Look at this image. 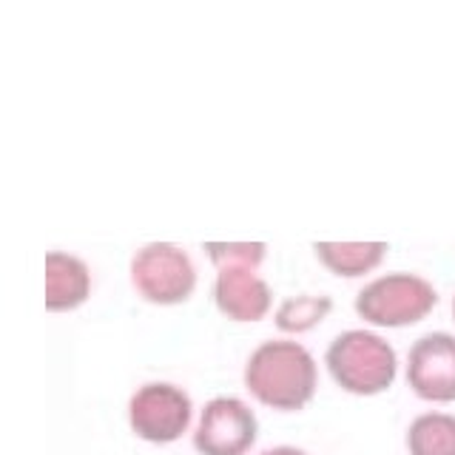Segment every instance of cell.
Instances as JSON below:
<instances>
[{
    "label": "cell",
    "instance_id": "obj_15",
    "mask_svg": "<svg viewBox=\"0 0 455 455\" xmlns=\"http://www.w3.org/2000/svg\"><path fill=\"white\" fill-rule=\"evenodd\" d=\"M452 319H455V296H452Z\"/></svg>",
    "mask_w": 455,
    "mask_h": 455
},
{
    "label": "cell",
    "instance_id": "obj_5",
    "mask_svg": "<svg viewBox=\"0 0 455 455\" xmlns=\"http://www.w3.org/2000/svg\"><path fill=\"white\" fill-rule=\"evenodd\" d=\"M128 279L142 302L156 307L185 305L196 291V267L191 253L174 242H148L134 251Z\"/></svg>",
    "mask_w": 455,
    "mask_h": 455
},
{
    "label": "cell",
    "instance_id": "obj_3",
    "mask_svg": "<svg viewBox=\"0 0 455 455\" xmlns=\"http://www.w3.org/2000/svg\"><path fill=\"white\" fill-rule=\"evenodd\" d=\"M438 305V291L430 282L419 274H395L376 276L367 282L364 288L355 293L353 310L359 313V319L370 327H387V331H398V327H412L424 322Z\"/></svg>",
    "mask_w": 455,
    "mask_h": 455
},
{
    "label": "cell",
    "instance_id": "obj_2",
    "mask_svg": "<svg viewBox=\"0 0 455 455\" xmlns=\"http://www.w3.org/2000/svg\"><path fill=\"white\" fill-rule=\"evenodd\" d=\"M324 367L333 384L355 398H376L387 393L398 379V353L376 331L339 333L324 350Z\"/></svg>",
    "mask_w": 455,
    "mask_h": 455
},
{
    "label": "cell",
    "instance_id": "obj_13",
    "mask_svg": "<svg viewBox=\"0 0 455 455\" xmlns=\"http://www.w3.org/2000/svg\"><path fill=\"white\" fill-rule=\"evenodd\" d=\"M208 262L222 270V267H253L259 270V265L267 256L265 242H205L203 245Z\"/></svg>",
    "mask_w": 455,
    "mask_h": 455
},
{
    "label": "cell",
    "instance_id": "obj_11",
    "mask_svg": "<svg viewBox=\"0 0 455 455\" xmlns=\"http://www.w3.org/2000/svg\"><path fill=\"white\" fill-rule=\"evenodd\" d=\"M407 455H455V416L444 410L419 412L404 433Z\"/></svg>",
    "mask_w": 455,
    "mask_h": 455
},
{
    "label": "cell",
    "instance_id": "obj_14",
    "mask_svg": "<svg viewBox=\"0 0 455 455\" xmlns=\"http://www.w3.org/2000/svg\"><path fill=\"white\" fill-rule=\"evenodd\" d=\"M256 455H310V452L302 450V447H293V444H276V447H267V450L256 452Z\"/></svg>",
    "mask_w": 455,
    "mask_h": 455
},
{
    "label": "cell",
    "instance_id": "obj_7",
    "mask_svg": "<svg viewBox=\"0 0 455 455\" xmlns=\"http://www.w3.org/2000/svg\"><path fill=\"white\" fill-rule=\"evenodd\" d=\"M404 381L427 404H455V336L435 331L412 341Z\"/></svg>",
    "mask_w": 455,
    "mask_h": 455
},
{
    "label": "cell",
    "instance_id": "obj_1",
    "mask_svg": "<svg viewBox=\"0 0 455 455\" xmlns=\"http://www.w3.org/2000/svg\"><path fill=\"white\" fill-rule=\"evenodd\" d=\"M242 381L265 410L302 412L319 393V364L302 341L267 339L251 350Z\"/></svg>",
    "mask_w": 455,
    "mask_h": 455
},
{
    "label": "cell",
    "instance_id": "obj_8",
    "mask_svg": "<svg viewBox=\"0 0 455 455\" xmlns=\"http://www.w3.org/2000/svg\"><path fill=\"white\" fill-rule=\"evenodd\" d=\"M213 305L228 322L253 324L270 313L274 291L253 267H222L213 279Z\"/></svg>",
    "mask_w": 455,
    "mask_h": 455
},
{
    "label": "cell",
    "instance_id": "obj_9",
    "mask_svg": "<svg viewBox=\"0 0 455 455\" xmlns=\"http://www.w3.org/2000/svg\"><path fill=\"white\" fill-rule=\"evenodd\" d=\"M92 296V270L80 256L66 251L46 253V302L49 313H68L89 302Z\"/></svg>",
    "mask_w": 455,
    "mask_h": 455
},
{
    "label": "cell",
    "instance_id": "obj_6",
    "mask_svg": "<svg viewBox=\"0 0 455 455\" xmlns=\"http://www.w3.org/2000/svg\"><path fill=\"white\" fill-rule=\"evenodd\" d=\"M259 441V419L239 395H213L196 412L191 444L196 455H251Z\"/></svg>",
    "mask_w": 455,
    "mask_h": 455
},
{
    "label": "cell",
    "instance_id": "obj_10",
    "mask_svg": "<svg viewBox=\"0 0 455 455\" xmlns=\"http://www.w3.org/2000/svg\"><path fill=\"white\" fill-rule=\"evenodd\" d=\"M387 242H316L319 265L339 279H362L384 262L387 256Z\"/></svg>",
    "mask_w": 455,
    "mask_h": 455
},
{
    "label": "cell",
    "instance_id": "obj_4",
    "mask_svg": "<svg viewBox=\"0 0 455 455\" xmlns=\"http://www.w3.org/2000/svg\"><path fill=\"white\" fill-rule=\"evenodd\" d=\"M125 421L134 438L168 447L194 433L196 407L188 390L174 381H146L128 395Z\"/></svg>",
    "mask_w": 455,
    "mask_h": 455
},
{
    "label": "cell",
    "instance_id": "obj_12",
    "mask_svg": "<svg viewBox=\"0 0 455 455\" xmlns=\"http://www.w3.org/2000/svg\"><path fill=\"white\" fill-rule=\"evenodd\" d=\"M333 310V299L327 293H299L284 299L274 313L276 331L288 336H302L310 333L313 327H319Z\"/></svg>",
    "mask_w": 455,
    "mask_h": 455
}]
</instances>
